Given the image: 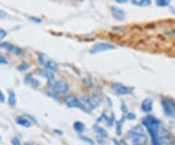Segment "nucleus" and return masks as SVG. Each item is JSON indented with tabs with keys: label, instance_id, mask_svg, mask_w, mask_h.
Instances as JSON below:
<instances>
[{
	"label": "nucleus",
	"instance_id": "obj_1",
	"mask_svg": "<svg viewBox=\"0 0 175 145\" xmlns=\"http://www.w3.org/2000/svg\"><path fill=\"white\" fill-rule=\"evenodd\" d=\"M142 125L147 129L151 135L152 145H162L159 139V129L160 127V121L154 116L149 115L142 119Z\"/></svg>",
	"mask_w": 175,
	"mask_h": 145
},
{
	"label": "nucleus",
	"instance_id": "obj_2",
	"mask_svg": "<svg viewBox=\"0 0 175 145\" xmlns=\"http://www.w3.org/2000/svg\"><path fill=\"white\" fill-rule=\"evenodd\" d=\"M125 140L128 145H146L148 142V137L145 134L142 126H136L127 134Z\"/></svg>",
	"mask_w": 175,
	"mask_h": 145
},
{
	"label": "nucleus",
	"instance_id": "obj_3",
	"mask_svg": "<svg viewBox=\"0 0 175 145\" xmlns=\"http://www.w3.org/2000/svg\"><path fill=\"white\" fill-rule=\"evenodd\" d=\"M159 139L162 145H173L175 142L174 136L171 134V133L162 126L159 129Z\"/></svg>",
	"mask_w": 175,
	"mask_h": 145
},
{
	"label": "nucleus",
	"instance_id": "obj_4",
	"mask_svg": "<svg viewBox=\"0 0 175 145\" xmlns=\"http://www.w3.org/2000/svg\"><path fill=\"white\" fill-rule=\"evenodd\" d=\"M37 57H38V61L45 68H47V69H49L51 71H53V72H56L58 70V66H57L56 62L54 60L50 59V57H47L45 54H38Z\"/></svg>",
	"mask_w": 175,
	"mask_h": 145
},
{
	"label": "nucleus",
	"instance_id": "obj_5",
	"mask_svg": "<svg viewBox=\"0 0 175 145\" xmlns=\"http://www.w3.org/2000/svg\"><path fill=\"white\" fill-rule=\"evenodd\" d=\"M162 105L164 108V112L170 118H175V101L169 98H164L162 100Z\"/></svg>",
	"mask_w": 175,
	"mask_h": 145
},
{
	"label": "nucleus",
	"instance_id": "obj_6",
	"mask_svg": "<svg viewBox=\"0 0 175 145\" xmlns=\"http://www.w3.org/2000/svg\"><path fill=\"white\" fill-rule=\"evenodd\" d=\"M64 103L66 104L69 108H80L84 111H87L86 106L83 104V102L80 99H78L74 96H66L64 97Z\"/></svg>",
	"mask_w": 175,
	"mask_h": 145
},
{
	"label": "nucleus",
	"instance_id": "obj_7",
	"mask_svg": "<svg viewBox=\"0 0 175 145\" xmlns=\"http://www.w3.org/2000/svg\"><path fill=\"white\" fill-rule=\"evenodd\" d=\"M81 101L83 104L87 107H89L90 109H93L100 105V99L96 96H85L82 97Z\"/></svg>",
	"mask_w": 175,
	"mask_h": 145
},
{
	"label": "nucleus",
	"instance_id": "obj_8",
	"mask_svg": "<svg viewBox=\"0 0 175 145\" xmlns=\"http://www.w3.org/2000/svg\"><path fill=\"white\" fill-rule=\"evenodd\" d=\"M112 89H113V91L117 93V95H120V96L129 95V93H132V91H133L132 87L125 86V85L119 84V83L113 84V85H112Z\"/></svg>",
	"mask_w": 175,
	"mask_h": 145
},
{
	"label": "nucleus",
	"instance_id": "obj_9",
	"mask_svg": "<svg viewBox=\"0 0 175 145\" xmlns=\"http://www.w3.org/2000/svg\"><path fill=\"white\" fill-rule=\"evenodd\" d=\"M114 49H116V47L112 44H109V43H105V42H99V43H96V44H94L92 47L91 53L96 54V53L105 52V51L114 50Z\"/></svg>",
	"mask_w": 175,
	"mask_h": 145
},
{
	"label": "nucleus",
	"instance_id": "obj_10",
	"mask_svg": "<svg viewBox=\"0 0 175 145\" xmlns=\"http://www.w3.org/2000/svg\"><path fill=\"white\" fill-rule=\"evenodd\" d=\"M52 88L55 93H66L69 90L68 85L64 81H56L52 85Z\"/></svg>",
	"mask_w": 175,
	"mask_h": 145
},
{
	"label": "nucleus",
	"instance_id": "obj_11",
	"mask_svg": "<svg viewBox=\"0 0 175 145\" xmlns=\"http://www.w3.org/2000/svg\"><path fill=\"white\" fill-rule=\"evenodd\" d=\"M0 47H1L2 49H5L7 50L8 52H11L15 55H23L24 53V51L21 50L20 48L17 47V46H14L12 44H10V43H7V42H2V43H0Z\"/></svg>",
	"mask_w": 175,
	"mask_h": 145
},
{
	"label": "nucleus",
	"instance_id": "obj_12",
	"mask_svg": "<svg viewBox=\"0 0 175 145\" xmlns=\"http://www.w3.org/2000/svg\"><path fill=\"white\" fill-rule=\"evenodd\" d=\"M111 12H112V15L114 16L115 19L119 20H122L125 19V12H123V9L121 8H117L115 6H112L111 7Z\"/></svg>",
	"mask_w": 175,
	"mask_h": 145
},
{
	"label": "nucleus",
	"instance_id": "obj_13",
	"mask_svg": "<svg viewBox=\"0 0 175 145\" xmlns=\"http://www.w3.org/2000/svg\"><path fill=\"white\" fill-rule=\"evenodd\" d=\"M142 111L145 113H150L153 109V100L150 98H146L142 101L141 103Z\"/></svg>",
	"mask_w": 175,
	"mask_h": 145
},
{
	"label": "nucleus",
	"instance_id": "obj_14",
	"mask_svg": "<svg viewBox=\"0 0 175 145\" xmlns=\"http://www.w3.org/2000/svg\"><path fill=\"white\" fill-rule=\"evenodd\" d=\"M37 73L39 75H41L42 77H45L46 79H48L49 81H53L54 78H55L54 72L47 69V68H45V69H38Z\"/></svg>",
	"mask_w": 175,
	"mask_h": 145
},
{
	"label": "nucleus",
	"instance_id": "obj_15",
	"mask_svg": "<svg viewBox=\"0 0 175 145\" xmlns=\"http://www.w3.org/2000/svg\"><path fill=\"white\" fill-rule=\"evenodd\" d=\"M25 82L26 84H28V85H30L31 87H34V88H38V86H39V81L36 80V79H34L31 74H28L25 77Z\"/></svg>",
	"mask_w": 175,
	"mask_h": 145
},
{
	"label": "nucleus",
	"instance_id": "obj_16",
	"mask_svg": "<svg viewBox=\"0 0 175 145\" xmlns=\"http://www.w3.org/2000/svg\"><path fill=\"white\" fill-rule=\"evenodd\" d=\"M16 123L18 125L21 126V127H25V128H29L31 127V123L30 121H28L26 118L25 117H18L16 120Z\"/></svg>",
	"mask_w": 175,
	"mask_h": 145
},
{
	"label": "nucleus",
	"instance_id": "obj_17",
	"mask_svg": "<svg viewBox=\"0 0 175 145\" xmlns=\"http://www.w3.org/2000/svg\"><path fill=\"white\" fill-rule=\"evenodd\" d=\"M73 128H74V129L79 134H82L85 130V129H86V127H85V125L83 124V123L79 122V121L74 122V124H73Z\"/></svg>",
	"mask_w": 175,
	"mask_h": 145
},
{
	"label": "nucleus",
	"instance_id": "obj_18",
	"mask_svg": "<svg viewBox=\"0 0 175 145\" xmlns=\"http://www.w3.org/2000/svg\"><path fill=\"white\" fill-rule=\"evenodd\" d=\"M8 102L10 106H15L17 103V97H16V93L13 90H9V99Z\"/></svg>",
	"mask_w": 175,
	"mask_h": 145
},
{
	"label": "nucleus",
	"instance_id": "obj_19",
	"mask_svg": "<svg viewBox=\"0 0 175 145\" xmlns=\"http://www.w3.org/2000/svg\"><path fill=\"white\" fill-rule=\"evenodd\" d=\"M152 3L151 0H132V4L140 7H147L150 6Z\"/></svg>",
	"mask_w": 175,
	"mask_h": 145
},
{
	"label": "nucleus",
	"instance_id": "obj_20",
	"mask_svg": "<svg viewBox=\"0 0 175 145\" xmlns=\"http://www.w3.org/2000/svg\"><path fill=\"white\" fill-rule=\"evenodd\" d=\"M94 129H96V132L100 135V136H102V137H107V133H106V130L102 128V127H99V126H97V125H94L93 127H92Z\"/></svg>",
	"mask_w": 175,
	"mask_h": 145
},
{
	"label": "nucleus",
	"instance_id": "obj_21",
	"mask_svg": "<svg viewBox=\"0 0 175 145\" xmlns=\"http://www.w3.org/2000/svg\"><path fill=\"white\" fill-rule=\"evenodd\" d=\"M126 117H123L121 121H119L118 123H117V129H116V134L117 135H121L122 133H123V120H125Z\"/></svg>",
	"mask_w": 175,
	"mask_h": 145
},
{
	"label": "nucleus",
	"instance_id": "obj_22",
	"mask_svg": "<svg viewBox=\"0 0 175 145\" xmlns=\"http://www.w3.org/2000/svg\"><path fill=\"white\" fill-rule=\"evenodd\" d=\"M156 4L159 7H165L169 4V0H156Z\"/></svg>",
	"mask_w": 175,
	"mask_h": 145
},
{
	"label": "nucleus",
	"instance_id": "obj_23",
	"mask_svg": "<svg viewBox=\"0 0 175 145\" xmlns=\"http://www.w3.org/2000/svg\"><path fill=\"white\" fill-rule=\"evenodd\" d=\"M80 138H81L82 140H84V141H86V142H88V143L92 144V145H93V144H94V141H93L92 138H90V137H88V136H85V135H80Z\"/></svg>",
	"mask_w": 175,
	"mask_h": 145
},
{
	"label": "nucleus",
	"instance_id": "obj_24",
	"mask_svg": "<svg viewBox=\"0 0 175 145\" xmlns=\"http://www.w3.org/2000/svg\"><path fill=\"white\" fill-rule=\"evenodd\" d=\"M29 67H30V64H27V63H23V64H20V66L18 67V69L19 70H20V71H25V70H27Z\"/></svg>",
	"mask_w": 175,
	"mask_h": 145
},
{
	"label": "nucleus",
	"instance_id": "obj_25",
	"mask_svg": "<svg viewBox=\"0 0 175 145\" xmlns=\"http://www.w3.org/2000/svg\"><path fill=\"white\" fill-rule=\"evenodd\" d=\"M126 118H127L128 120H134V119L136 118V116H135V114H133V113H128L127 116H126Z\"/></svg>",
	"mask_w": 175,
	"mask_h": 145
},
{
	"label": "nucleus",
	"instance_id": "obj_26",
	"mask_svg": "<svg viewBox=\"0 0 175 145\" xmlns=\"http://www.w3.org/2000/svg\"><path fill=\"white\" fill-rule=\"evenodd\" d=\"M6 35H7V32L2 29V28H0V40H2L6 37Z\"/></svg>",
	"mask_w": 175,
	"mask_h": 145
},
{
	"label": "nucleus",
	"instance_id": "obj_27",
	"mask_svg": "<svg viewBox=\"0 0 175 145\" xmlns=\"http://www.w3.org/2000/svg\"><path fill=\"white\" fill-rule=\"evenodd\" d=\"M0 63H3V64H7L8 63V61H7V59L4 57V56H2V55H0Z\"/></svg>",
	"mask_w": 175,
	"mask_h": 145
},
{
	"label": "nucleus",
	"instance_id": "obj_28",
	"mask_svg": "<svg viewBox=\"0 0 175 145\" xmlns=\"http://www.w3.org/2000/svg\"><path fill=\"white\" fill-rule=\"evenodd\" d=\"M12 144L13 145H21L20 141L17 138V137H14V138H12Z\"/></svg>",
	"mask_w": 175,
	"mask_h": 145
},
{
	"label": "nucleus",
	"instance_id": "obj_29",
	"mask_svg": "<svg viewBox=\"0 0 175 145\" xmlns=\"http://www.w3.org/2000/svg\"><path fill=\"white\" fill-rule=\"evenodd\" d=\"M114 145H128V144L123 141H119V140L114 139Z\"/></svg>",
	"mask_w": 175,
	"mask_h": 145
},
{
	"label": "nucleus",
	"instance_id": "obj_30",
	"mask_svg": "<svg viewBox=\"0 0 175 145\" xmlns=\"http://www.w3.org/2000/svg\"><path fill=\"white\" fill-rule=\"evenodd\" d=\"M7 17V13L0 9V19H5Z\"/></svg>",
	"mask_w": 175,
	"mask_h": 145
},
{
	"label": "nucleus",
	"instance_id": "obj_31",
	"mask_svg": "<svg viewBox=\"0 0 175 145\" xmlns=\"http://www.w3.org/2000/svg\"><path fill=\"white\" fill-rule=\"evenodd\" d=\"M5 101V96H4V93H2V91L0 90V102H4Z\"/></svg>",
	"mask_w": 175,
	"mask_h": 145
},
{
	"label": "nucleus",
	"instance_id": "obj_32",
	"mask_svg": "<svg viewBox=\"0 0 175 145\" xmlns=\"http://www.w3.org/2000/svg\"><path fill=\"white\" fill-rule=\"evenodd\" d=\"M29 20H32V21H35V23H37V24H39V23H41V21H42L40 19H37V18H32V17L29 18Z\"/></svg>",
	"mask_w": 175,
	"mask_h": 145
},
{
	"label": "nucleus",
	"instance_id": "obj_33",
	"mask_svg": "<svg viewBox=\"0 0 175 145\" xmlns=\"http://www.w3.org/2000/svg\"><path fill=\"white\" fill-rule=\"evenodd\" d=\"M116 2L119 3V4H125V3L128 2V0H116Z\"/></svg>",
	"mask_w": 175,
	"mask_h": 145
},
{
	"label": "nucleus",
	"instance_id": "obj_34",
	"mask_svg": "<svg viewBox=\"0 0 175 145\" xmlns=\"http://www.w3.org/2000/svg\"><path fill=\"white\" fill-rule=\"evenodd\" d=\"M55 133H56V134H62V133L61 132V130H56V129Z\"/></svg>",
	"mask_w": 175,
	"mask_h": 145
},
{
	"label": "nucleus",
	"instance_id": "obj_35",
	"mask_svg": "<svg viewBox=\"0 0 175 145\" xmlns=\"http://www.w3.org/2000/svg\"><path fill=\"white\" fill-rule=\"evenodd\" d=\"M174 128H175V126H174Z\"/></svg>",
	"mask_w": 175,
	"mask_h": 145
}]
</instances>
